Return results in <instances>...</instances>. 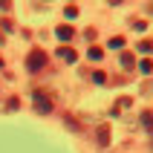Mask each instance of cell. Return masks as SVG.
<instances>
[{
	"label": "cell",
	"mask_w": 153,
	"mask_h": 153,
	"mask_svg": "<svg viewBox=\"0 0 153 153\" xmlns=\"http://www.w3.org/2000/svg\"><path fill=\"white\" fill-rule=\"evenodd\" d=\"M142 124H145L147 130L153 127V113H150V110H145V113H142Z\"/></svg>",
	"instance_id": "9c48e42d"
},
{
	"label": "cell",
	"mask_w": 153,
	"mask_h": 153,
	"mask_svg": "<svg viewBox=\"0 0 153 153\" xmlns=\"http://www.w3.org/2000/svg\"><path fill=\"white\" fill-rule=\"evenodd\" d=\"M0 29H3V32H12L15 23H12V20H0Z\"/></svg>",
	"instance_id": "5bb4252c"
},
{
	"label": "cell",
	"mask_w": 153,
	"mask_h": 153,
	"mask_svg": "<svg viewBox=\"0 0 153 153\" xmlns=\"http://www.w3.org/2000/svg\"><path fill=\"white\" fill-rule=\"evenodd\" d=\"M58 58H64L67 64H75L78 55H75V49H69V46H58Z\"/></svg>",
	"instance_id": "3957f363"
},
{
	"label": "cell",
	"mask_w": 153,
	"mask_h": 153,
	"mask_svg": "<svg viewBox=\"0 0 153 153\" xmlns=\"http://www.w3.org/2000/svg\"><path fill=\"white\" fill-rule=\"evenodd\" d=\"M95 136H98V145H110V127L107 124H98Z\"/></svg>",
	"instance_id": "277c9868"
},
{
	"label": "cell",
	"mask_w": 153,
	"mask_h": 153,
	"mask_svg": "<svg viewBox=\"0 0 153 153\" xmlns=\"http://www.w3.org/2000/svg\"><path fill=\"white\" fill-rule=\"evenodd\" d=\"M0 67H3V58H0Z\"/></svg>",
	"instance_id": "e0dca14e"
},
{
	"label": "cell",
	"mask_w": 153,
	"mask_h": 153,
	"mask_svg": "<svg viewBox=\"0 0 153 153\" xmlns=\"http://www.w3.org/2000/svg\"><path fill=\"white\" fill-rule=\"evenodd\" d=\"M119 64H121V67H124V69H133V67H136V58H133V55H130V52H121V58H119Z\"/></svg>",
	"instance_id": "8992f818"
},
{
	"label": "cell",
	"mask_w": 153,
	"mask_h": 153,
	"mask_svg": "<svg viewBox=\"0 0 153 153\" xmlns=\"http://www.w3.org/2000/svg\"><path fill=\"white\" fill-rule=\"evenodd\" d=\"M64 15H67V17H78V6H67V9H64Z\"/></svg>",
	"instance_id": "4fadbf2b"
},
{
	"label": "cell",
	"mask_w": 153,
	"mask_h": 153,
	"mask_svg": "<svg viewBox=\"0 0 153 153\" xmlns=\"http://www.w3.org/2000/svg\"><path fill=\"white\" fill-rule=\"evenodd\" d=\"M145 26H147V23H145V20H139V17H136V20H133V29H139V32H142Z\"/></svg>",
	"instance_id": "2e32d148"
},
{
	"label": "cell",
	"mask_w": 153,
	"mask_h": 153,
	"mask_svg": "<svg viewBox=\"0 0 153 153\" xmlns=\"http://www.w3.org/2000/svg\"><path fill=\"white\" fill-rule=\"evenodd\" d=\"M90 78H93L95 84H107V72H101V69H95V72H93Z\"/></svg>",
	"instance_id": "52a82bcc"
},
{
	"label": "cell",
	"mask_w": 153,
	"mask_h": 153,
	"mask_svg": "<svg viewBox=\"0 0 153 153\" xmlns=\"http://www.w3.org/2000/svg\"><path fill=\"white\" fill-rule=\"evenodd\" d=\"M139 49H142V52H150L153 49V41H147V38H145V41L139 43Z\"/></svg>",
	"instance_id": "7c38bea8"
},
{
	"label": "cell",
	"mask_w": 153,
	"mask_h": 153,
	"mask_svg": "<svg viewBox=\"0 0 153 153\" xmlns=\"http://www.w3.org/2000/svg\"><path fill=\"white\" fill-rule=\"evenodd\" d=\"M139 69H142V72H145V75H150V72H153V64H150V61H142V64H139Z\"/></svg>",
	"instance_id": "30bf717a"
},
{
	"label": "cell",
	"mask_w": 153,
	"mask_h": 153,
	"mask_svg": "<svg viewBox=\"0 0 153 153\" xmlns=\"http://www.w3.org/2000/svg\"><path fill=\"white\" fill-rule=\"evenodd\" d=\"M32 104H35V110L41 113V116H49V113H52V107H55L46 90H35V93H32Z\"/></svg>",
	"instance_id": "6da1fadb"
},
{
	"label": "cell",
	"mask_w": 153,
	"mask_h": 153,
	"mask_svg": "<svg viewBox=\"0 0 153 153\" xmlns=\"http://www.w3.org/2000/svg\"><path fill=\"white\" fill-rule=\"evenodd\" d=\"M107 46H110V49H121V46H124V38H113Z\"/></svg>",
	"instance_id": "8fae6325"
},
{
	"label": "cell",
	"mask_w": 153,
	"mask_h": 153,
	"mask_svg": "<svg viewBox=\"0 0 153 153\" xmlns=\"http://www.w3.org/2000/svg\"><path fill=\"white\" fill-rule=\"evenodd\" d=\"M43 67H46V55H43V49H32L29 55H26V69H29V72H41Z\"/></svg>",
	"instance_id": "7a4b0ae2"
},
{
	"label": "cell",
	"mask_w": 153,
	"mask_h": 153,
	"mask_svg": "<svg viewBox=\"0 0 153 153\" xmlns=\"http://www.w3.org/2000/svg\"><path fill=\"white\" fill-rule=\"evenodd\" d=\"M87 55H90L93 61H101V58H104V49H101V46H93V49L87 52Z\"/></svg>",
	"instance_id": "ba28073f"
},
{
	"label": "cell",
	"mask_w": 153,
	"mask_h": 153,
	"mask_svg": "<svg viewBox=\"0 0 153 153\" xmlns=\"http://www.w3.org/2000/svg\"><path fill=\"white\" fill-rule=\"evenodd\" d=\"M55 35H58L61 41H69V38L75 35V29H72V26H58V29H55Z\"/></svg>",
	"instance_id": "5b68a950"
},
{
	"label": "cell",
	"mask_w": 153,
	"mask_h": 153,
	"mask_svg": "<svg viewBox=\"0 0 153 153\" xmlns=\"http://www.w3.org/2000/svg\"><path fill=\"white\" fill-rule=\"evenodd\" d=\"M17 107H20V101H17V98H9V101H6V110H17Z\"/></svg>",
	"instance_id": "9a60e30c"
},
{
	"label": "cell",
	"mask_w": 153,
	"mask_h": 153,
	"mask_svg": "<svg viewBox=\"0 0 153 153\" xmlns=\"http://www.w3.org/2000/svg\"><path fill=\"white\" fill-rule=\"evenodd\" d=\"M0 43H3V35H0Z\"/></svg>",
	"instance_id": "ac0fdd59"
}]
</instances>
